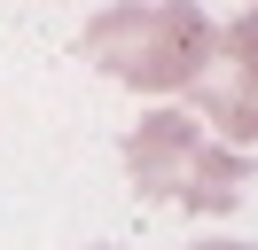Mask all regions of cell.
Here are the masks:
<instances>
[{
    "instance_id": "1",
    "label": "cell",
    "mask_w": 258,
    "mask_h": 250,
    "mask_svg": "<svg viewBox=\"0 0 258 250\" xmlns=\"http://www.w3.org/2000/svg\"><path fill=\"white\" fill-rule=\"evenodd\" d=\"M211 47H219V24L196 0H117V8H94L79 31V55L133 94H188Z\"/></svg>"
},
{
    "instance_id": "4",
    "label": "cell",
    "mask_w": 258,
    "mask_h": 250,
    "mask_svg": "<svg viewBox=\"0 0 258 250\" xmlns=\"http://www.w3.org/2000/svg\"><path fill=\"white\" fill-rule=\"evenodd\" d=\"M196 250H258V242H196Z\"/></svg>"
},
{
    "instance_id": "5",
    "label": "cell",
    "mask_w": 258,
    "mask_h": 250,
    "mask_svg": "<svg viewBox=\"0 0 258 250\" xmlns=\"http://www.w3.org/2000/svg\"><path fill=\"white\" fill-rule=\"evenodd\" d=\"M94 250H117V242H94Z\"/></svg>"
},
{
    "instance_id": "2",
    "label": "cell",
    "mask_w": 258,
    "mask_h": 250,
    "mask_svg": "<svg viewBox=\"0 0 258 250\" xmlns=\"http://www.w3.org/2000/svg\"><path fill=\"white\" fill-rule=\"evenodd\" d=\"M117 156H125V180H133L141 203H180V211H196V219L204 211H235L242 188H250V172H258L242 149L211 141L188 109H149V117L117 141Z\"/></svg>"
},
{
    "instance_id": "3",
    "label": "cell",
    "mask_w": 258,
    "mask_h": 250,
    "mask_svg": "<svg viewBox=\"0 0 258 250\" xmlns=\"http://www.w3.org/2000/svg\"><path fill=\"white\" fill-rule=\"evenodd\" d=\"M227 31H235V39H250V47H258V8H242V16H235V24H227Z\"/></svg>"
}]
</instances>
